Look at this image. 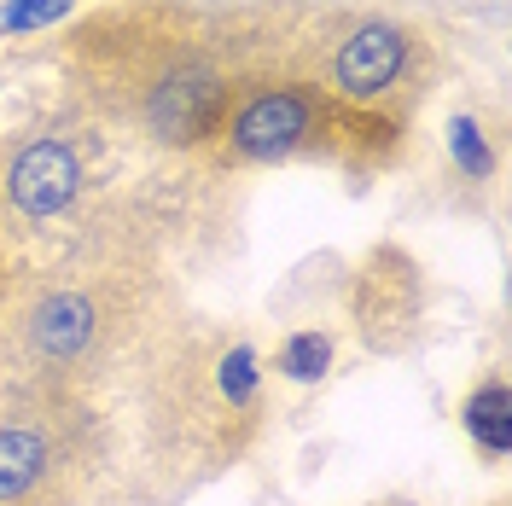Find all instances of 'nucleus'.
<instances>
[{
  "mask_svg": "<svg viewBox=\"0 0 512 506\" xmlns=\"http://www.w3.org/2000/svg\"><path fill=\"white\" fill-rule=\"evenodd\" d=\"M158 251H88L0 280V367L117 413L187 326Z\"/></svg>",
  "mask_w": 512,
  "mask_h": 506,
  "instance_id": "f257e3e1",
  "label": "nucleus"
},
{
  "mask_svg": "<svg viewBox=\"0 0 512 506\" xmlns=\"http://www.w3.org/2000/svg\"><path fill=\"white\" fill-rule=\"evenodd\" d=\"M123 460L99 402L0 367V506H99Z\"/></svg>",
  "mask_w": 512,
  "mask_h": 506,
  "instance_id": "f03ea898",
  "label": "nucleus"
},
{
  "mask_svg": "<svg viewBox=\"0 0 512 506\" xmlns=\"http://www.w3.org/2000/svg\"><path fill=\"white\" fill-rule=\"evenodd\" d=\"M396 117L355 111L315 76H251L227 99L210 163L216 169H262V163H344L350 175L390 169L402 152Z\"/></svg>",
  "mask_w": 512,
  "mask_h": 506,
  "instance_id": "7ed1b4c3",
  "label": "nucleus"
},
{
  "mask_svg": "<svg viewBox=\"0 0 512 506\" xmlns=\"http://www.w3.org/2000/svg\"><path fill=\"white\" fill-rule=\"evenodd\" d=\"M431 76V35L396 18H332V30L320 41L315 82L355 105V111H379L408 123L414 99L425 94Z\"/></svg>",
  "mask_w": 512,
  "mask_h": 506,
  "instance_id": "20e7f679",
  "label": "nucleus"
},
{
  "mask_svg": "<svg viewBox=\"0 0 512 506\" xmlns=\"http://www.w3.org/2000/svg\"><path fill=\"white\" fill-rule=\"evenodd\" d=\"M466 431L489 448V460L507 454V443H512V402H507V384L501 379H489L483 390L466 396Z\"/></svg>",
  "mask_w": 512,
  "mask_h": 506,
  "instance_id": "39448f33",
  "label": "nucleus"
},
{
  "mask_svg": "<svg viewBox=\"0 0 512 506\" xmlns=\"http://www.w3.org/2000/svg\"><path fill=\"white\" fill-rule=\"evenodd\" d=\"M332 355H338L332 332H291L286 344L274 349V367H280L286 379H297V384H315V379L332 373Z\"/></svg>",
  "mask_w": 512,
  "mask_h": 506,
  "instance_id": "423d86ee",
  "label": "nucleus"
},
{
  "mask_svg": "<svg viewBox=\"0 0 512 506\" xmlns=\"http://www.w3.org/2000/svg\"><path fill=\"white\" fill-rule=\"evenodd\" d=\"M448 146H454V163H460L472 181H483V175L495 169V152H489V134H483L478 117H454V123H448Z\"/></svg>",
  "mask_w": 512,
  "mask_h": 506,
  "instance_id": "0eeeda50",
  "label": "nucleus"
},
{
  "mask_svg": "<svg viewBox=\"0 0 512 506\" xmlns=\"http://www.w3.org/2000/svg\"><path fill=\"white\" fill-rule=\"evenodd\" d=\"M76 12V0H6L0 6V30L6 35H30V30H53L59 18Z\"/></svg>",
  "mask_w": 512,
  "mask_h": 506,
  "instance_id": "6e6552de",
  "label": "nucleus"
},
{
  "mask_svg": "<svg viewBox=\"0 0 512 506\" xmlns=\"http://www.w3.org/2000/svg\"><path fill=\"white\" fill-rule=\"evenodd\" d=\"M495 506H507V501H495Z\"/></svg>",
  "mask_w": 512,
  "mask_h": 506,
  "instance_id": "1a4fd4ad",
  "label": "nucleus"
},
{
  "mask_svg": "<svg viewBox=\"0 0 512 506\" xmlns=\"http://www.w3.org/2000/svg\"><path fill=\"white\" fill-rule=\"evenodd\" d=\"M0 280H6V274H0Z\"/></svg>",
  "mask_w": 512,
  "mask_h": 506,
  "instance_id": "9d476101",
  "label": "nucleus"
}]
</instances>
